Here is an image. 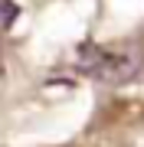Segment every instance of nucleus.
Wrapping results in <instances>:
<instances>
[{
  "instance_id": "nucleus-2",
  "label": "nucleus",
  "mask_w": 144,
  "mask_h": 147,
  "mask_svg": "<svg viewBox=\"0 0 144 147\" xmlns=\"http://www.w3.org/2000/svg\"><path fill=\"white\" fill-rule=\"evenodd\" d=\"M16 13H20V7H16L13 0H0V23H3V26H10L16 20Z\"/></svg>"
},
{
  "instance_id": "nucleus-3",
  "label": "nucleus",
  "mask_w": 144,
  "mask_h": 147,
  "mask_svg": "<svg viewBox=\"0 0 144 147\" xmlns=\"http://www.w3.org/2000/svg\"><path fill=\"white\" fill-rule=\"evenodd\" d=\"M0 75H3V56H0Z\"/></svg>"
},
{
  "instance_id": "nucleus-1",
  "label": "nucleus",
  "mask_w": 144,
  "mask_h": 147,
  "mask_svg": "<svg viewBox=\"0 0 144 147\" xmlns=\"http://www.w3.org/2000/svg\"><path fill=\"white\" fill-rule=\"evenodd\" d=\"M75 65L82 75H89L95 82L121 85V82H131L144 69V56L134 49H108V46H95V42H82Z\"/></svg>"
}]
</instances>
